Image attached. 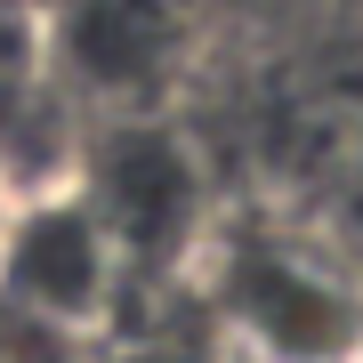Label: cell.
Masks as SVG:
<instances>
[{"label": "cell", "instance_id": "6da1fadb", "mask_svg": "<svg viewBox=\"0 0 363 363\" xmlns=\"http://www.w3.org/2000/svg\"><path fill=\"white\" fill-rule=\"evenodd\" d=\"M186 274L218 323V347L259 363L363 355V267L291 218H210Z\"/></svg>", "mask_w": 363, "mask_h": 363}, {"label": "cell", "instance_id": "7a4b0ae2", "mask_svg": "<svg viewBox=\"0 0 363 363\" xmlns=\"http://www.w3.org/2000/svg\"><path fill=\"white\" fill-rule=\"evenodd\" d=\"M65 178L97 210V226L113 234L121 267H194V250L210 234V202H202V169L169 121L154 113L105 121V138L81 145V162Z\"/></svg>", "mask_w": 363, "mask_h": 363}, {"label": "cell", "instance_id": "3957f363", "mask_svg": "<svg viewBox=\"0 0 363 363\" xmlns=\"http://www.w3.org/2000/svg\"><path fill=\"white\" fill-rule=\"evenodd\" d=\"M121 283H130V267L73 178L16 194L9 234H0V307L16 323H33L40 339L97 331L121 307Z\"/></svg>", "mask_w": 363, "mask_h": 363}, {"label": "cell", "instance_id": "277c9868", "mask_svg": "<svg viewBox=\"0 0 363 363\" xmlns=\"http://www.w3.org/2000/svg\"><path fill=\"white\" fill-rule=\"evenodd\" d=\"M40 49H49V73H65L73 89L145 113L186 57V16L178 0H57Z\"/></svg>", "mask_w": 363, "mask_h": 363}, {"label": "cell", "instance_id": "5b68a950", "mask_svg": "<svg viewBox=\"0 0 363 363\" xmlns=\"http://www.w3.org/2000/svg\"><path fill=\"white\" fill-rule=\"evenodd\" d=\"M16 194H25V186H16V169L0 162V234H9V210H16Z\"/></svg>", "mask_w": 363, "mask_h": 363}, {"label": "cell", "instance_id": "8992f818", "mask_svg": "<svg viewBox=\"0 0 363 363\" xmlns=\"http://www.w3.org/2000/svg\"><path fill=\"white\" fill-rule=\"evenodd\" d=\"M130 363H178V355H169V347H145V355H130Z\"/></svg>", "mask_w": 363, "mask_h": 363}, {"label": "cell", "instance_id": "52a82bcc", "mask_svg": "<svg viewBox=\"0 0 363 363\" xmlns=\"http://www.w3.org/2000/svg\"><path fill=\"white\" fill-rule=\"evenodd\" d=\"M355 363H363V355H355Z\"/></svg>", "mask_w": 363, "mask_h": 363}]
</instances>
